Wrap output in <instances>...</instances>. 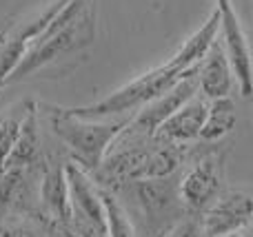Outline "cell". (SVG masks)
<instances>
[{
  "label": "cell",
  "mask_w": 253,
  "mask_h": 237,
  "mask_svg": "<svg viewBox=\"0 0 253 237\" xmlns=\"http://www.w3.org/2000/svg\"><path fill=\"white\" fill-rule=\"evenodd\" d=\"M93 38H96V0H67L65 7L31 40L25 56L4 80V87L27 80L42 67L56 62L58 58L71 56L89 47Z\"/></svg>",
  "instance_id": "1"
},
{
  "label": "cell",
  "mask_w": 253,
  "mask_h": 237,
  "mask_svg": "<svg viewBox=\"0 0 253 237\" xmlns=\"http://www.w3.org/2000/svg\"><path fill=\"white\" fill-rule=\"evenodd\" d=\"M36 109L47 118L51 133L69 151V160L83 167L89 175L100 167L109 144L116 140V135L123 131V127L131 118V115L100 120L78 118V115H71L65 106L47 104V102H36Z\"/></svg>",
  "instance_id": "2"
},
{
  "label": "cell",
  "mask_w": 253,
  "mask_h": 237,
  "mask_svg": "<svg viewBox=\"0 0 253 237\" xmlns=\"http://www.w3.org/2000/svg\"><path fill=\"white\" fill-rule=\"evenodd\" d=\"M196 67V65H193ZM178 69L175 65H171V60H167L165 65L156 67V69L147 71V73L138 75L135 80H131L129 84L120 87L118 91L109 93L107 98L98 102L84 106H65L71 115L78 118H120V115H133L142 104H147L151 98H156L158 93H162L165 89H169L173 82H178L182 75H187L193 69Z\"/></svg>",
  "instance_id": "3"
},
{
  "label": "cell",
  "mask_w": 253,
  "mask_h": 237,
  "mask_svg": "<svg viewBox=\"0 0 253 237\" xmlns=\"http://www.w3.org/2000/svg\"><path fill=\"white\" fill-rule=\"evenodd\" d=\"M65 175L69 186V229L65 237H107L100 186L74 160L65 162Z\"/></svg>",
  "instance_id": "4"
},
{
  "label": "cell",
  "mask_w": 253,
  "mask_h": 237,
  "mask_svg": "<svg viewBox=\"0 0 253 237\" xmlns=\"http://www.w3.org/2000/svg\"><path fill=\"white\" fill-rule=\"evenodd\" d=\"M114 191H126V193H131L135 208H138L140 217L144 220V226L151 231L153 237L160 233L167 224H171L180 215L189 213L182 206L178 184L171 180V175L153 177V180L125 182V184H120Z\"/></svg>",
  "instance_id": "5"
},
{
  "label": "cell",
  "mask_w": 253,
  "mask_h": 237,
  "mask_svg": "<svg viewBox=\"0 0 253 237\" xmlns=\"http://www.w3.org/2000/svg\"><path fill=\"white\" fill-rule=\"evenodd\" d=\"M224 189V153L205 151L189 162L178 182L182 206L193 215H200Z\"/></svg>",
  "instance_id": "6"
},
{
  "label": "cell",
  "mask_w": 253,
  "mask_h": 237,
  "mask_svg": "<svg viewBox=\"0 0 253 237\" xmlns=\"http://www.w3.org/2000/svg\"><path fill=\"white\" fill-rule=\"evenodd\" d=\"M65 162L60 155H42L38 180L40 222L53 233L67 235L69 229V186H67Z\"/></svg>",
  "instance_id": "7"
},
{
  "label": "cell",
  "mask_w": 253,
  "mask_h": 237,
  "mask_svg": "<svg viewBox=\"0 0 253 237\" xmlns=\"http://www.w3.org/2000/svg\"><path fill=\"white\" fill-rule=\"evenodd\" d=\"M196 93H198V82H196V67H193L178 82H173L169 89H165L156 98H151L147 104L140 106L129 118V122L125 124L123 131L129 133V135H144V137L153 135L156 129Z\"/></svg>",
  "instance_id": "8"
},
{
  "label": "cell",
  "mask_w": 253,
  "mask_h": 237,
  "mask_svg": "<svg viewBox=\"0 0 253 237\" xmlns=\"http://www.w3.org/2000/svg\"><path fill=\"white\" fill-rule=\"evenodd\" d=\"M65 2L67 0H53V2H49L40 11H34L31 16H22L18 22H11L9 27H4L0 31V89L4 87V80L9 78L13 67L25 56L31 40L65 7Z\"/></svg>",
  "instance_id": "9"
},
{
  "label": "cell",
  "mask_w": 253,
  "mask_h": 237,
  "mask_svg": "<svg viewBox=\"0 0 253 237\" xmlns=\"http://www.w3.org/2000/svg\"><path fill=\"white\" fill-rule=\"evenodd\" d=\"M253 213V200L249 191L222 189L218 198L200 213L202 237H227L247 229Z\"/></svg>",
  "instance_id": "10"
},
{
  "label": "cell",
  "mask_w": 253,
  "mask_h": 237,
  "mask_svg": "<svg viewBox=\"0 0 253 237\" xmlns=\"http://www.w3.org/2000/svg\"><path fill=\"white\" fill-rule=\"evenodd\" d=\"M215 9L220 16V27L222 31V47L229 58L233 78L240 84V91L245 98L251 96V53L249 42H247L245 29H242L238 13L233 9L231 0H215Z\"/></svg>",
  "instance_id": "11"
},
{
  "label": "cell",
  "mask_w": 253,
  "mask_h": 237,
  "mask_svg": "<svg viewBox=\"0 0 253 237\" xmlns=\"http://www.w3.org/2000/svg\"><path fill=\"white\" fill-rule=\"evenodd\" d=\"M196 82L198 93H202L205 100L227 98L233 91V71L229 65V58L224 53L222 40L215 38L211 47L205 51L200 62L196 65Z\"/></svg>",
  "instance_id": "12"
},
{
  "label": "cell",
  "mask_w": 253,
  "mask_h": 237,
  "mask_svg": "<svg viewBox=\"0 0 253 237\" xmlns=\"http://www.w3.org/2000/svg\"><path fill=\"white\" fill-rule=\"evenodd\" d=\"M207 102L209 100H205L200 93L191 96L156 129L153 137L162 142H173V144H189V142L198 140L207 118Z\"/></svg>",
  "instance_id": "13"
},
{
  "label": "cell",
  "mask_w": 253,
  "mask_h": 237,
  "mask_svg": "<svg viewBox=\"0 0 253 237\" xmlns=\"http://www.w3.org/2000/svg\"><path fill=\"white\" fill-rule=\"evenodd\" d=\"M42 160L40 153V129H38V109L36 102H31L29 109L25 113L20 127V135H18L16 144H13L11 153H9L7 162H4L2 171L9 167H27V164H36ZM0 171V173H2Z\"/></svg>",
  "instance_id": "14"
},
{
  "label": "cell",
  "mask_w": 253,
  "mask_h": 237,
  "mask_svg": "<svg viewBox=\"0 0 253 237\" xmlns=\"http://www.w3.org/2000/svg\"><path fill=\"white\" fill-rule=\"evenodd\" d=\"M218 27H220V16H218V9H213L209 20L175 51V56L169 58L171 65H175L178 69H189V67L198 65L200 58L205 56V51L211 47V42L218 38Z\"/></svg>",
  "instance_id": "15"
},
{
  "label": "cell",
  "mask_w": 253,
  "mask_h": 237,
  "mask_svg": "<svg viewBox=\"0 0 253 237\" xmlns=\"http://www.w3.org/2000/svg\"><path fill=\"white\" fill-rule=\"evenodd\" d=\"M236 104L231 98H215V100L207 102V118L200 129L198 140L202 142H215L222 140L233 127H236Z\"/></svg>",
  "instance_id": "16"
},
{
  "label": "cell",
  "mask_w": 253,
  "mask_h": 237,
  "mask_svg": "<svg viewBox=\"0 0 253 237\" xmlns=\"http://www.w3.org/2000/svg\"><path fill=\"white\" fill-rule=\"evenodd\" d=\"M100 198L102 204H105V215H107V237H138L133 222L129 217V211L120 204L116 193L100 189Z\"/></svg>",
  "instance_id": "17"
},
{
  "label": "cell",
  "mask_w": 253,
  "mask_h": 237,
  "mask_svg": "<svg viewBox=\"0 0 253 237\" xmlns=\"http://www.w3.org/2000/svg\"><path fill=\"white\" fill-rule=\"evenodd\" d=\"M29 104L31 100H25L20 104L11 106L9 111H4V115H0V171H2L4 162H7L9 153H11L13 144H16L18 135H20V127Z\"/></svg>",
  "instance_id": "18"
},
{
  "label": "cell",
  "mask_w": 253,
  "mask_h": 237,
  "mask_svg": "<svg viewBox=\"0 0 253 237\" xmlns=\"http://www.w3.org/2000/svg\"><path fill=\"white\" fill-rule=\"evenodd\" d=\"M200 215L193 213H184L178 220H173L171 224H167L156 237H200Z\"/></svg>",
  "instance_id": "19"
},
{
  "label": "cell",
  "mask_w": 253,
  "mask_h": 237,
  "mask_svg": "<svg viewBox=\"0 0 253 237\" xmlns=\"http://www.w3.org/2000/svg\"><path fill=\"white\" fill-rule=\"evenodd\" d=\"M0 237H40L38 229L31 226L29 222L25 220H2L0 222Z\"/></svg>",
  "instance_id": "20"
}]
</instances>
